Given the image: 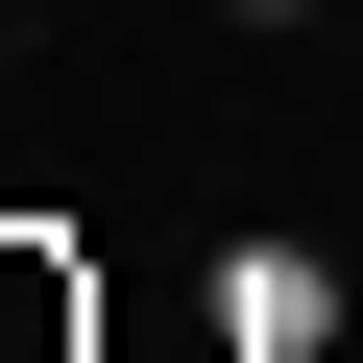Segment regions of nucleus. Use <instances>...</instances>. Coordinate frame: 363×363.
I'll list each match as a JSON object with an SVG mask.
<instances>
[{"instance_id":"f257e3e1","label":"nucleus","mask_w":363,"mask_h":363,"mask_svg":"<svg viewBox=\"0 0 363 363\" xmlns=\"http://www.w3.org/2000/svg\"><path fill=\"white\" fill-rule=\"evenodd\" d=\"M218 363H363V267L339 242H218Z\"/></svg>"},{"instance_id":"f03ea898","label":"nucleus","mask_w":363,"mask_h":363,"mask_svg":"<svg viewBox=\"0 0 363 363\" xmlns=\"http://www.w3.org/2000/svg\"><path fill=\"white\" fill-rule=\"evenodd\" d=\"M121 315H97V242L73 218H0V363H97Z\"/></svg>"},{"instance_id":"7ed1b4c3","label":"nucleus","mask_w":363,"mask_h":363,"mask_svg":"<svg viewBox=\"0 0 363 363\" xmlns=\"http://www.w3.org/2000/svg\"><path fill=\"white\" fill-rule=\"evenodd\" d=\"M242 25H315V0H242Z\"/></svg>"}]
</instances>
